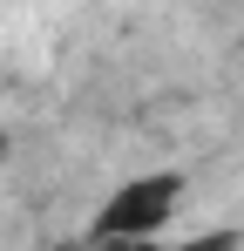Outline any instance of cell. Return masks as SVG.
I'll return each instance as SVG.
<instances>
[{
	"instance_id": "6da1fadb",
	"label": "cell",
	"mask_w": 244,
	"mask_h": 251,
	"mask_svg": "<svg viewBox=\"0 0 244 251\" xmlns=\"http://www.w3.org/2000/svg\"><path fill=\"white\" fill-rule=\"evenodd\" d=\"M176 204H183V176H176V170H149V176H129V183H116V190L102 197L95 224H88V238H95V245H122V238H156L163 224L176 217Z\"/></svg>"
}]
</instances>
